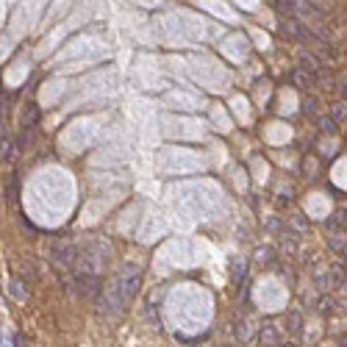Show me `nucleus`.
Returning a JSON list of instances; mask_svg holds the SVG:
<instances>
[{
    "mask_svg": "<svg viewBox=\"0 0 347 347\" xmlns=\"http://www.w3.org/2000/svg\"><path fill=\"white\" fill-rule=\"evenodd\" d=\"M281 28L286 33H289L292 39H297V42H309V39H314V33H311L309 25H303V22H297V19H283Z\"/></svg>",
    "mask_w": 347,
    "mask_h": 347,
    "instance_id": "nucleus-1",
    "label": "nucleus"
},
{
    "mask_svg": "<svg viewBox=\"0 0 347 347\" xmlns=\"http://www.w3.org/2000/svg\"><path fill=\"white\" fill-rule=\"evenodd\" d=\"M53 258H56L58 267H61V264L75 267V247H72L70 242H56V247H53Z\"/></svg>",
    "mask_w": 347,
    "mask_h": 347,
    "instance_id": "nucleus-2",
    "label": "nucleus"
},
{
    "mask_svg": "<svg viewBox=\"0 0 347 347\" xmlns=\"http://www.w3.org/2000/svg\"><path fill=\"white\" fill-rule=\"evenodd\" d=\"M300 67H303V72H309L311 78L320 72V61H317L314 53H300Z\"/></svg>",
    "mask_w": 347,
    "mask_h": 347,
    "instance_id": "nucleus-3",
    "label": "nucleus"
},
{
    "mask_svg": "<svg viewBox=\"0 0 347 347\" xmlns=\"http://www.w3.org/2000/svg\"><path fill=\"white\" fill-rule=\"evenodd\" d=\"M292 81H295L300 89H311V84H314V78H311L309 72H303V70H295V72H292Z\"/></svg>",
    "mask_w": 347,
    "mask_h": 347,
    "instance_id": "nucleus-4",
    "label": "nucleus"
},
{
    "mask_svg": "<svg viewBox=\"0 0 347 347\" xmlns=\"http://www.w3.org/2000/svg\"><path fill=\"white\" fill-rule=\"evenodd\" d=\"M261 342H264V345H278V331H275V325H267V328L261 331Z\"/></svg>",
    "mask_w": 347,
    "mask_h": 347,
    "instance_id": "nucleus-5",
    "label": "nucleus"
},
{
    "mask_svg": "<svg viewBox=\"0 0 347 347\" xmlns=\"http://www.w3.org/2000/svg\"><path fill=\"white\" fill-rule=\"evenodd\" d=\"M331 120H334L336 125H339V122H345V120H347V106H345V103L336 106V109H334V117H331Z\"/></svg>",
    "mask_w": 347,
    "mask_h": 347,
    "instance_id": "nucleus-6",
    "label": "nucleus"
},
{
    "mask_svg": "<svg viewBox=\"0 0 347 347\" xmlns=\"http://www.w3.org/2000/svg\"><path fill=\"white\" fill-rule=\"evenodd\" d=\"M320 125H322V131H325V134H336V128H339V125H336V122L331 120V117H325V120H322Z\"/></svg>",
    "mask_w": 347,
    "mask_h": 347,
    "instance_id": "nucleus-7",
    "label": "nucleus"
},
{
    "mask_svg": "<svg viewBox=\"0 0 347 347\" xmlns=\"http://www.w3.org/2000/svg\"><path fill=\"white\" fill-rule=\"evenodd\" d=\"M339 92H342V97H345V100H347V75H345V78H342V81H339Z\"/></svg>",
    "mask_w": 347,
    "mask_h": 347,
    "instance_id": "nucleus-8",
    "label": "nucleus"
},
{
    "mask_svg": "<svg viewBox=\"0 0 347 347\" xmlns=\"http://www.w3.org/2000/svg\"><path fill=\"white\" fill-rule=\"evenodd\" d=\"M286 347H295V345H286Z\"/></svg>",
    "mask_w": 347,
    "mask_h": 347,
    "instance_id": "nucleus-9",
    "label": "nucleus"
},
{
    "mask_svg": "<svg viewBox=\"0 0 347 347\" xmlns=\"http://www.w3.org/2000/svg\"><path fill=\"white\" fill-rule=\"evenodd\" d=\"M0 347H3V345H0Z\"/></svg>",
    "mask_w": 347,
    "mask_h": 347,
    "instance_id": "nucleus-10",
    "label": "nucleus"
}]
</instances>
